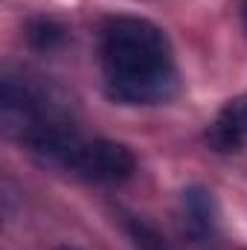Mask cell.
Here are the masks:
<instances>
[{
	"label": "cell",
	"instance_id": "4",
	"mask_svg": "<svg viewBox=\"0 0 247 250\" xmlns=\"http://www.w3.org/2000/svg\"><path fill=\"white\" fill-rule=\"evenodd\" d=\"M206 143L215 151H242L247 146V93L230 99L206 128Z\"/></svg>",
	"mask_w": 247,
	"mask_h": 250
},
{
	"label": "cell",
	"instance_id": "2",
	"mask_svg": "<svg viewBox=\"0 0 247 250\" xmlns=\"http://www.w3.org/2000/svg\"><path fill=\"white\" fill-rule=\"evenodd\" d=\"M67 172L90 184H123L137 172V157L114 140H82Z\"/></svg>",
	"mask_w": 247,
	"mask_h": 250
},
{
	"label": "cell",
	"instance_id": "7",
	"mask_svg": "<svg viewBox=\"0 0 247 250\" xmlns=\"http://www.w3.org/2000/svg\"><path fill=\"white\" fill-rule=\"evenodd\" d=\"M56 250H82V248H76V245H59Z\"/></svg>",
	"mask_w": 247,
	"mask_h": 250
},
{
	"label": "cell",
	"instance_id": "6",
	"mask_svg": "<svg viewBox=\"0 0 247 250\" xmlns=\"http://www.w3.org/2000/svg\"><path fill=\"white\" fill-rule=\"evenodd\" d=\"M242 23H245V32H247V0L242 3Z\"/></svg>",
	"mask_w": 247,
	"mask_h": 250
},
{
	"label": "cell",
	"instance_id": "5",
	"mask_svg": "<svg viewBox=\"0 0 247 250\" xmlns=\"http://www.w3.org/2000/svg\"><path fill=\"white\" fill-rule=\"evenodd\" d=\"M62 38V29L56 26V23H50V21H38L32 29H29V41H35L38 47H50L53 41H59Z\"/></svg>",
	"mask_w": 247,
	"mask_h": 250
},
{
	"label": "cell",
	"instance_id": "1",
	"mask_svg": "<svg viewBox=\"0 0 247 250\" xmlns=\"http://www.w3.org/2000/svg\"><path fill=\"white\" fill-rule=\"evenodd\" d=\"M105 93L120 105H166L181 90L169 35L148 18L114 15L99 26Z\"/></svg>",
	"mask_w": 247,
	"mask_h": 250
},
{
	"label": "cell",
	"instance_id": "3",
	"mask_svg": "<svg viewBox=\"0 0 247 250\" xmlns=\"http://www.w3.org/2000/svg\"><path fill=\"white\" fill-rule=\"evenodd\" d=\"M181 224L195 245H204V248L215 245L221 233V221H218V204L209 189L186 187L181 192Z\"/></svg>",
	"mask_w": 247,
	"mask_h": 250
}]
</instances>
